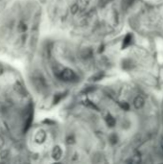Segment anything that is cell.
<instances>
[{
    "label": "cell",
    "mask_w": 163,
    "mask_h": 164,
    "mask_svg": "<svg viewBox=\"0 0 163 164\" xmlns=\"http://www.w3.org/2000/svg\"><path fill=\"white\" fill-rule=\"evenodd\" d=\"M40 12L29 1H15L0 14V51L22 57L37 46Z\"/></svg>",
    "instance_id": "cell-1"
},
{
    "label": "cell",
    "mask_w": 163,
    "mask_h": 164,
    "mask_svg": "<svg viewBox=\"0 0 163 164\" xmlns=\"http://www.w3.org/2000/svg\"><path fill=\"white\" fill-rule=\"evenodd\" d=\"M110 140H111V142H112V143H115V141H116V136H115V135L110 136Z\"/></svg>",
    "instance_id": "cell-10"
},
{
    "label": "cell",
    "mask_w": 163,
    "mask_h": 164,
    "mask_svg": "<svg viewBox=\"0 0 163 164\" xmlns=\"http://www.w3.org/2000/svg\"><path fill=\"white\" fill-rule=\"evenodd\" d=\"M77 4L80 7V10H84V9H87V7L88 6L89 0H78Z\"/></svg>",
    "instance_id": "cell-5"
},
{
    "label": "cell",
    "mask_w": 163,
    "mask_h": 164,
    "mask_svg": "<svg viewBox=\"0 0 163 164\" xmlns=\"http://www.w3.org/2000/svg\"><path fill=\"white\" fill-rule=\"evenodd\" d=\"M109 1H110V0H100V1H99V5H100V7H104V6H106Z\"/></svg>",
    "instance_id": "cell-9"
},
{
    "label": "cell",
    "mask_w": 163,
    "mask_h": 164,
    "mask_svg": "<svg viewBox=\"0 0 163 164\" xmlns=\"http://www.w3.org/2000/svg\"><path fill=\"white\" fill-rule=\"evenodd\" d=\"M106 120H107V123H108V125L109 127H113V126L115 125V119H114L113 117H111L110 115H108V116L106 118Z\"/></svg>",
    "instance_id": "cell-6"
},
{
    "label": "cell",
    "mask_w": 163,
    "mask_h": 164,
    "mask_svg": "<svg viewBox=\"0 0 163 164\" xmlns=\"http://www.w3.org/2000/svg\"><path fill=\"white\" fill-rule=\"evenodd\" d=\"M132 40V36L131 35H128V36L126 37L125 40H124V46H127L128 43H130V41Z\"/></svg>",
    "instance_id": "cell-8"
},
{
    "label": "cell",
    "mask_w": 163,
    "mask_h": 164,
    "mask_svg": "<svg viewBox=\"0 0 163 164\" xmlns=\"http://www.w3.org/2000/svg\"><path fill=\"white\" fill-rule=\"evenodd\" d=\"M144 103H145V101H144L143 97L138 95V96H136L133 100V106L135 107V109H140L144 106Z\"/></svg>",
    "instance_id": "cell-3"
},
{
    "label": "cell",
    "mask_w": 163,
    "mask_h": 164,
    "mask_svg": "<svg viewBox=\"0 0 163 164\" xmlns=\"http://www.w3.org/2000/svg\"><path fill=\"white\" fill-rule=\"evenodd\" d=\"M55 74L59 80L64 81V82H76L78 80V76L76 75V73L73 70H71L69 68H64L59 72H56Z\"/></svg>",
    "instance_id": "cell-2"
},
{
    "label": "cell",
    "mask_w": 163,
    "mask_h": 164,
    "mask_svg": "<svg viewBox=\"0 0 163 164\" xmlns=\"http://www.w3.org/2000/svg\"><path fill=\"white\" fill-rule=\"evenodd\" d=\"M132 1H133V0H123V4H122L123 9H128V7L132 5Z\"/></svg>",
    "instance_id": "cell-7"
},
{
    "label": "cell",
    "mask_w": 163,
    "mask_h": 164,
    "mask_svg": "<svg viewBox=\"0 0 163 164\" xmlns=\"http://www.w3.org/2000/svg\"><path fill=\"white\" fill-rule=\"evenodd\" d=\"M11 1L12 0H0V14L5 11V9L9 6Z\"/></svg>",
    "instance_id": "cell-4"
}]
</instances>
